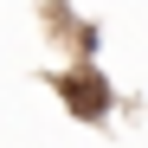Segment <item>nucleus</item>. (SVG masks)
Returning <instances> with one entry per match:
<instances>
[{
	"instance_id": "f257e3e1",
	"label": "nucleus",
	"mask_w": 148,
	"mask_h": 148,
	"mask_svg": "<svg viewBox=\"0 0 148 148\" xmlns=\"http://www.w3.org/2000/svg\"><path fill=\"white\" fill-rule=\"evenodd\" d=\"M58 90L71 97V110H77V116H90V122H97V116L110 110V84L97 77L90 64H77V71H64V77H58Z\"/></svg>"
}]
</instances>
